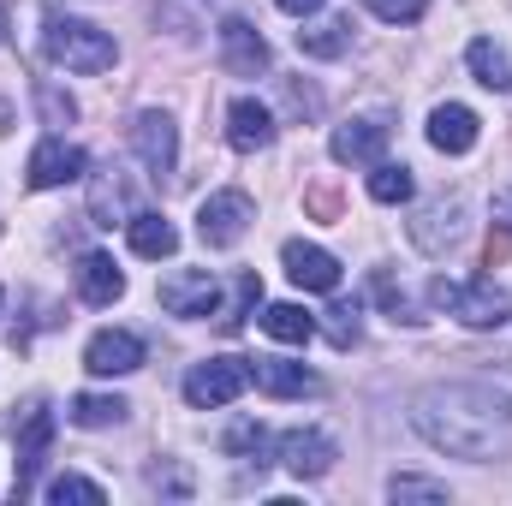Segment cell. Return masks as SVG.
Instances as JSON below:
<instances>
[{
    "label": "cell",
    "mask_w": 512,
    "mask_h": 506,
    "mask_svg": "<svg viewBox=\"0 0 512 506\" xmlns=\"http://www.w3.org/2000/svg\"><path fill=\"white\" fill-rule=\"evenodd\" d=\"M411 423L429 447H441L453 459H471V465H483L507 447V423H501V411L483 387H423L411 399Z\"/></svg>",
    "instance_id": "6da1fadb"
},
{
    "label": "cell",
    "mask_w": 512,
    "mask_h": 506,
    "mask_svg": "<svg viewBox=\"0 0 512 506\" xmlns=\"http://www.w3.org/2000/svg\"><path fill=\"white\" fill-rule=\"evenodd\" d=\"M42 48H48V60L66 66V72H108V66L120 60V48H114L108 30H96V24H84V18H60V12L42 24Z\"/></svg>",
    "instance_id": "7a4b0ae2"
},
{
    "label": "cell",
    "mask_w": 512,
    "mask_h": 506,
    "mask_svg": "<svg viewBox=\"0 0 512 506\" xmlns=\"http://www.w3.org/2000/svg\"><path fill=\"white\" fill-rule=\"evenodd\" d=\"M429 304L435 310H447L453 322H465V328H501L512 316V298L495 286V280H435L429 286Z\"/></svg>",
    "instance_id": "3957f363"
},
{
    "label": "cell",
    "mask_w": 512,
    "mask_h": 506,
    "mask_svg": "<svg viewBox=\"0 0 512 506\" xmlns=\"http://www.w3.org/2000/svg\"><path fill=\"white\" fill-rule=\"evenodd\" d=\"M12 441H18V477H12V495H30L42 459H48V441H54V411L42 399H30L18 417H12Z\"/></svg>",
    "instance_id": "277c9868"
},
{
    "label": "cell",
    "mask_w": 512,
    "mask_h": 506,
    "mask_svg": "<svg viewBox=\"0 0 512 506\" xmlns=\"http://www.w3.org/2000/svg\"><path fill=\"white\" fill-rule=\"evenodd\" d=\"M459 239H465V197H459V191H453V197H435V203H423V209L411 215V245L423 256L459 251Z\"/></svg>",
    "instance_id": "5b68a950"
},
{
    "label": "cell",
    "mask_w": 512,
    "mask_h": 506,
    "mask_svg": "<svg viewBox=\"0 0 512 506\" xmlns=\"http://www.w3.org/2000/svg\"><path fill=\"white\" fill-rule=\"evenodd\" d=\"M245 387H251V364H245V358H209V364H197V370L185 376V399H191L197 411H221V405H233Z\"/></svg>",
    "instance_id": "8992f818"
},
{
    "label": "cell",
    "mask_w": 512,
    "mask_h": 506,
    "mask_svg": "<svg viewBox=\"0 0 512 506\" xmlns=\"http://www.w3.org/2000/svg\"><path fill=\"white\" fill-rule=\"evenodd\" d=\"M131 155L143 161L149 179H167V173L179 167V126H173L161 108H143V114L131 120Z\"/></svg>",
    "instance_id": "52a82bcc"
},
{
    "label": "cell",
    "mask_w": 512,
    "mask_h": 506,
    "mask_svg": "<svg viewBox=\"0 0 512 506\" xmlns=\"http://www.w3.org/2000/svg\"><path fill=\"white\" fill-rule=\"evenodd\" d=\"M256 209L245 191H215L203 209H197V239L203 245H215V251H227V245H239L245 233H251Z\"/></svg>",
    "instance_id": "ba28073f"
},
{
    "label": "cell",
    "mask_w": 512,
    "mask_h": 506,
    "mask_svg": "<svg viewBox=\"0 0 512 506\" xmlns=\"http://www.w3.org/2000/svg\"><path fill=\"white\" fill-rule=\"evenodd\" d=\"M215 304H221V280H215L209 268H173V274L161 280V310H167V316L197 322V316H215Z\"/></svg>",
    "instance_id": "9c48e42d"
},
{
    "label": "cell",
    "mask_w": 512,
    "mask_h": 506,
    "mask_svg": "<svg viewBox=\"0 0 512 506\" xmlns=\"http://www.w3.org/2000/svg\"><path fill=\"white\" fill-rule=\"evenodd\" d=\"M84 149L78 143H66V137H42L36 149H30V167H24V179H30V191H54V185H72V179H84Z\"/></svg>",
    "instance_id": "30bf717a"
},
{
    "label": "cell",
    "mask_w": 512,
    "mask_h": 506,
    "mask_svg": "<svg viewBox=\"0 0 512 506\" xmlns=\"http://www.w3.org/2000/svg\"><path fill=\"white\" fill-rule=\"evenodd\" d=\"M334 459H340V447H334V435H322V429H286V435H280V465H286L292 477H328Z\"/></svg>",
    "instance_id": "8fae6325"
},
{
    "label": "cell",
    "mask_w": 512,
    "mask_h": 506,
    "mask_svg": "<svg viewBox=\"0 0 512 506\" xmlns=\"http://www.w3.org/2000/svg\"><path fill=\"white\" fill-rule=\"evenodd\" d=\"M84 370L90 376H131V370H143V340L131 328H102L84 346Z\"/></svg>",
    "instance_id": "7c38bea8"
},
{
    "label": "cell",
    "mask_w": 512,
    "mask_h": 506,
    "mask_svg": "<svg viewBox=\"0 0 512 506\" xmlns=\"http://www.w3.org/2000/svg\"><path fill=\"white\" fill-rule=\"evenodd\" d=\"M221 66H227L233 78L268 72V42H262V30H256L251 18H227V24H221Z\"/></svg>",
    "instance_id": "4fadbf2b"
},
{
    "label": "cell",
    "mask_w": 512,
    "mask_h": 506,
    "mask_svg": "<svg viewBox=\"0 0 512 506\" xmlns=\"http://www.w3.org/2000/svg\"><path fill=\"white\" fill-rule=\"evenodd\" d=\"M280 262H286L292 286H304V292H340V256H334V251L292 239V245L280 251Z\"/></svg>",
    "instance_id": "5bb4252c"
},
{
    "label": "cell",
    "mask_w": 512,
    "mask_h": 506,
    "mask_svg": "<svg viewBox=\"0 0 512 506\" xmlns=\"http://www.w3.org/2000/svg\"><path fill=\"white\" fill-rule=\"evenodd\" d=\"M328 155H334L340 167H376V161L387 155V126L382 120H352V126L334 131Z\"/></svg>",
    "instance_id": "9a60e30c"
},
{
    "label": "cell",
    "mask_w": 512,
    "mask_h": 506,
    "mask_svg": "<svg viewBox=\"0 0 512 506\" xmlns=\"http://www.w3.org/2000/svg\"><path fill=\"white\" fill-rule=\"evenodd\" d=\"M72 280H78V298H84V304H96V310H108V304H120V298H126V274L114 268V256H102V251L78 256Z\"/></svg>",
    "instance_id": "2e32d148"
},
{
    "label": "cell",
    "mask_w": 512,
    "mask_h": 506,
    "mask_svg": "<svg viewBox=\"0 0 512 506\" xmlns=\"http://www.w3.org/2000/svg\"><path fill=\"white\" fill-rule=\"evenodd\" d=\"M227 143H233L239 155L268 149V143H274V114H268L256 96H239V102L227 108Z\"/></svg>",
    "instance_id": "e0dca14e"
},
{
    "label": "cell",
    "mask_w": 512,
    "mask_h": 506,
    "mask_svg": "<svg viewBox=\"0 0 512 506\" xmlns=\"http://www.w3.org/2000/svg\"><path fill=\"white\" fill-rule=\"evenodd\" d=\"M429 143H435L441 155H471V149H477V114H471L465 102H441V108L429 114Z\"/></svg>",
    "instance_id": "ac0fdd59"
},
{
    "label": "cell",
    "mask_w": 512,
    "mask_h": 506,
    "mask_svg": "<svg viewBox=\"0 0 512 506\" xmlns=\"http://www.w3.org/2000/svg\"><path fill=\"white\" fill-rule=\"evenodd\" d=\"M352 48V18H340V12H328V18H304V30H298V54H310V60H340Z\"/></svg>",
    "instance_id": "d6986e66"
},
{
    "label": "cell",
    "mask_w": 512,
    "mask_h": 506,
    "mask_svg": "<svg viewBox=\"0 0 512 506\" xmlns=\"http://www.w3.org/2000/svg\"><path fill=\"white\" fill-rule=\"evenodd\" d=\"M251 381L262 387V393H274V399H304V393H316V387H322V381H316V370L286 364V358H256Z\"/></svg>",
    "instance_id": "ffe728a7"
},
{
    "label": "cell",
    "mask_w": 512,
    "mask_h": 506,
    "mask_svg": "<svg viewBox=\"0 0 512 506\" xmlns=\"http://www.w3.org/2000/svg\"><path fill=\"white\" fill-rule=\"evenodd\" d=\"M126 239L137 256H149V262H161V256L179 251V227L173 221H161V215H149V209H137L126 221Z\"/></svg>",
    "instance_id": "44dd1931"
},
{
    "label": "cell",
    "mask_w": 512,
    "mask_h": 506,
    "mask_svg": "<svg viewBox=\"0 0 512 506\" xmlns=\"http://www.w3.org/2000/svg\"><path fill=\"white\" fill-rule=\"evenodd\" d=\"M256 328H262L268 340H280V346H304V340L316 334V316H310L304 304H268V310L256 316Z\"/></svg>",
    "instance_id": "7402d4cb"
},
{
    "label": "cell",
    "mask_w": 512,
    "mask_h": 506,
    "mask_svg": "<svg viewBox=\"0 0 512 506\" xmlns=\"http://www.w3.org/2000/svg\"><path fill=\"white\" fill-rule=\"evenodd\" d=\"M465 60H471V78H477L483 90H512V54L501 48V42L477 36V42L465 48Z\"/></svg>",
    "instance_id": "603a6c76"
},
{
    "label": "cell",
    "mask_w": 512,
    "mask_h": 506,
    "mask_svg": "<svg viewBox=\"0 0 512 506\" xmlns=\"http://www.w3.org/2000/svg\"><path fill=\"white\" fill-rule=\"evenodd\" d=\"M126 411L131 405L120 399V393H78L66 417H72L78 429H108V423H126Z\"/></svg>",
    "instance_id": "cb8c5ba5"
},
{
    "label": "cell",
    "mask_w": 512,
    "mask_h": 506,
    "mask_svg": "<svg viewBox=\"0 0 512 506\" xmlns=\"http://www.w3.org/2000/svg\"><path fill=\"white\" fill-rule=\"evenodd\" d=\"M90 215H96V227H114V221H126V185L114 179V167L90 179Z\"/></svg>",
    "instance_id": "d4e9b609"
},
{
    "label": "cell",
    "mask_w": 512,
    "mask_h": 506,
    "mask_svg": "<svg viewBox=\"0 0 512 506\" xmlns=\"http://www.w3.org/2000/svg\"><path fill=\"white\" fill-rule=\"evenodd\" d=\"M411 191L417 185H411V167L405 161H376L370 167V197L376 203H411Z\"/></svg>",
    "instance_id": "484cf974"
},
{
    "label": "cell",
    "mask_w": 512,
    "mask_h": 506,
    "mask_svg": "<svg viewBox=\"0 0 512 506\" xmlns=\"http://www.w3.org/2000/svg\"><path fill=\"white\" fill-rule=\"evenodd\" d=\"M387 495L393 501H417V506H447V483H435V477H411V471H399V477H387Z\"/></svg>",
    "instance_id": "4316f807"
},
{
    "label": "cell",
    "mask_w": 512,
    "mask_h": 506,
    "mask_svg": "<svg viewBox=\"0 0 512 506\" xmlns=\"http://www.w3.org/2000/svg\"><path fill=\"white\" fill-rule=\"evenodd\" d=\"M221 447H227V453H239V459H256V465H262V453H268V429L251 423V417H239V423L221 435Z\"/></svg>",
    "instance_id": "83f0119b"
},
{
    "label": "cell",
    "mask_w": 512,
    "mask_h": 506,
    "mask_svg": "<svg viewBox=\"0 0 512 506\" xmlns=\"http://www.w3.org/2000/svg\"><path fill=\"white\" fill-rule=\"evenodd\" d=\"M477 387L495 399V411H501V417H512V358H489V364H483V376H477Z\"/></svg>",
    "instance_id": "f1b7e54d"
},
{
    "label": "cell",
    "mask_w": 512,
    "mask_h": 506,
    "mask_svg": "<svg viewBox=\"0 0 512 506\" xmlns=\"http://www.w3.org/2000/svg\"><path fill=\"white\" fill-rule=\"evenodd\" d=\"M42 495H48V501H54V506H66V501L102 506V501H108V495H102V483H90V477H72V471H66V477H54V483H48Z\"/></svg>",
    "instance_id": "f546056e"
},
{
    "label": "cell",
    "mask_w": 512,
    "mask_h": 506,
    "mask_svg": "<svg viewBox=\"0 0 512 506\" xmlns=\"http://www.w3.org/2000/svg\"><path fill=\"white\" fill-rule=\"evenodd\" d=\"M256 298H262V280H256V274H239V292H233V304H227V316H221V328H227V334H239V328H245V316L256 310Z\"/></svg>",
    "instance_id": "4dcf8cb0"
},
{
    "label": "cell",
    "mask_w": 512,
    "mask_h": 506,
    "mask_svg": "<svg viewBox=\"0 0 512 506\" xmlns=\"http://www.w3.org/2000/svg\"><path fill=\"white\" fill-rule=\"evenodd\" d=\"M328 340L346 352V346H358V304H328Z\"/></svg>",
    "instance_id": "1f68e13d"
},
{
    "label": "cell",
    "mask_w": 512,
    "mask_h": 506,
    "mask_svg": "<svg viewBox=\"0 0 512 506\" xmlns=\"http://www.w3.org/2000/svg\"><path fill=\"white\" fill-rule=\"evenodd\" d=\"M370 12H376L382 24H417V18L429 12V0H370Z\"/></svg>",
    "instance_id": "d6a6232c"
},
{
    "label": "cell",
    "mask_w": 512,
    "mask_h": 506,
    "mask_svg": "<svg viewBox=\"0 0 512 506\" xmlns=\"http://www.w3.org/2000/svg\"><path fill=\"white\" fill-rule=\"evenodd\" d=\"M36 102H42V120H48V126H72V114H78V102H72V96H60L54 84H42V90H36Z\"/></svg>",
    "instance_id": "836d02e7"
},
{
    "label": "cell",
    "mask_w": 512,
    "mask_h": 506,
    "mask_svg": "<svg viewBox=\"0 0 512 506\" xmlns=\"http://www.w3.org/2000/svg\"><path fill=\"white\" fill-rule=\"evenodd\" d=\"M376 298L393 310V322H417V316H411V304H405V292L393 286V274H376Z\"/></svg>",
    "instance_id": "e575fe53"
},
{
    "label": "cell",
    "mask_w": 512,
    "mask_h": 506,
    "mask_svg": "<svg viewBox=\"0 0 512 506\" xmlns=\"http://www.w3.org/2000/svg\"><path fill=\"white\" fill-rule=\"evenodd\" d=\"M286 102H292L298 114H316V96H310V90H298V84H286Z\"/></svg>",
    "instance_id": "d590c367"
},
{
    "label": "cell",
    "mask_w": 512,
    "mask_h": 506,
    "mask_svg": "<svg viewBox=\"0 0 512 506\" xmlns=\"http://www.w3.org/2000/svg\"><path fill=\"white\" fill-rule=\"evenodd\" d=\"M280 12H292V18H310V12H322V0H274Z\"/></svg>",
    "instance_id": "8d00e7d4"
},
{
    "label": "cell",
    "mask_w": 512,
    "mask_h": 506,
    "mask_svg": "<svg viewBox=\"0 0 512 506\" xmlns=\"http://www.w3.org/2000/svg\"><path fill=\"white\" fill-rule=\"evenodd\" d=\"M0 42H6V6H0Z\"/></svg>",
    "instance_id": "74e56055"
},
{
    "label": "cell",
    "mask_w": 512,
    "mask_h": 506,
    "mask_svg": "<svg viewBox=\"0 0 512 506\" xmlns=\"http://www.w3.org/2000/svg\"><path fill=\"white\" fill-rule=\"evenodd\" d=\"M0 131H6V102H0Z\"/></svg>",
    "instance_id": "f35d334b"
},
{
    "label": "cell",
    "mask_w": 512,
    "mask_h": 506,
    "mask_svg": "<svg viewBox=\"0 0 512 506\" xmlns=\"http://www.w3.org/2000/svg\"><path fill=\"white\" fill-rule=\"evenodd\" d=\"M507 209H512V197H507Z\"/></svg>",
    "instance_id": "ab89813d"
}]
</instances>
